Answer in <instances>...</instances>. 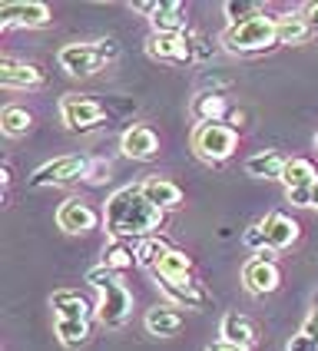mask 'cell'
<instances>
[{"label":"cell","mask_w":318,"mask_h":351,"mask_svg":"<svg viewBox=\"0 0 318 351\" xmlns=\"http://www.w3.org/2000/svg\"><path fill=\"white\" fill-rule=\"evenodd\" d=\"M86 169H90V159L83 156H57L50 162H43L37 173L30 176V186L40 189V186H63V182H73V179H86Z\"/></svg>","instance_id":"cell-6"},{"label":"cell","mask_w":318,"mask_h":351,"mask_svg":"<svg viewBox=\"0 0 318 351\" xmlns=\"http://www.w3.org/2000/svg\"><path fill=\"white\" fill-rule=\"evenodd\" d=\"M206 351H242V348H236V345H225V341H216V345H209Z\"/></svg>","instance_id":"cell-38"},{"label":"cell","mask_w":318,"mask_h":351,"mask_svg":"<svg viewBox=\"0 0 318 351\" xmlns=\"http://www.w3.org/2000/svg\"><path fill=\"white\" fill-rule=\"evenodd\" d=\"M182 328V312H176L173 305H156L146 312V332L156 338H173Z\"/></svg>","instance_id":"cell-18"},{"label":"cell","mask_w":318,"mask_h":351,"mask_svg":"<svg viewBox=\"0 0 318 351\" xmlns=\"http://www.w3.org/2000/svg\"><path fill=\"white\" fill-rule=\"evenodd\" d=\"M262 232H265V249L269 252H282L298 239V222L282 213H272L262 219Z\"/></svg>","instance_id":"cell-15"},{"label":"cell","mask_w":318,"mask_h":351,"mask_svg":"<svg viewBox=\"0 0 318 351\" xmlns=\"http://www.w3.org/2000/svg\"><path fill=\"white\" fill-rule=\"evenodd\" d=\"M123 153L130 159H153L159 153V136L149 130V126H133L123 133Z\"/></svg>","instance_id":"cell-17"},{"label":"cell","mask_w":318,"mask_h":351,"mask_svg":"<svg viewBox=\"0 0 318 351\" xmlns=\"http://www.w3.org/2000/svg\"><path fill=\"white\" fill-rule=\"evenodd\" d=\"M149 57L166 60V63H186V60L196 57V47L182 34H153V40L146 43Z\"/></svg>","instance_id":"cell-12"},{"label":"cell","mask_w":318,"mask_h":351,"mask_svg":"<svg viewBox=\"0 0 318 351\" xmlns=\"http://www.w3.org/2000/svg\"><path fill=\"white\" fill-rule=\"evenodd\" d=\"M186 7L179 3V0H166V3H159L156 17H153V30L156 34H182L186 30Z\"/></svg>","instance_id":"cell-22"},{"label":"cell","mask_w":318,"mask_h":351,"mask_svg":"<svg viewBox=\"0 0 318 351\" xmlns=\"http://www.w3.org/2000/svg\"><path fill=\"white\" fill-rule=\"evenodd\" d=\"M133 262H136V249H133L126 239H113V242L103 249V265H106L110 272H126V269H133Z\"/></svg>","instance_id":"cell-24"},{"label":"cell","mask_w":318,"mask_h":351,"mask_svg":"<svg viewBox=\"0 0 318 351\" xmlns=\"http://www.w3.org/2000/svg\"><path fill=\"white\" fill-rule=\"evenodd\" d=\"M57 60L70 77H90V73H97V70L106 66V60H103L97 43H66Z\"/></svg>","instance_id":"cell-7"},{"label":"cell","mask_w":318,"mask_h":351,"mask_svg":"<svg viewBox=\"0 0 318 351\" xmlns=\"http://www.w3.org/2000/svg\"><path fill=\"white\" fill-rule=\"evenodd\" d=\"M189 275H193V258L186 252H179V249H169V255L159 262L156 269L159 282H166V278H189Z\"/></svg>","instance_id":"cell-26"},{"label":"cell","mask_w":318,"mask_h":351,"mask_svg":"<svg viewBox=\"0 0 318 351\" xmlns=\"http://www.w3.org/2000/svg\"><path fill=\"white\" fill-rule=\"evenodd\" d=\"M193 149L206 162H225L238 149V130L225 123H206L193 133Z\"/></svg>","instance_id":"cell-3"},{"label":"cell","mask_w":318,"mask_h":351,"mask_svg":"<svg viewBox=\"0 0 318 351\" xmlns=\"http://www.w3.org/2000/svg\"><path fill=\"white\" fill-rule=\"evenodd\" d=\"M156 285L179 308H209L212 305V295L206 292L202 282H196L193 275L189 278H166V282H156Z\"/></svg>","instance_id":"cell-10"},{"label":"cell","mask_w":318,"mask_h":351,"mask_svg":"<svg viewBox=\"0 0 318 351\" xmlns=\"http://www.w3.org/2000/svg\"><path fill=\"white\" fill-rule=\"evenodd\" d=\"M229 113V106H225V97L222 93H209V90H202L196 99H193V117L199 119V126H206V123H222V117Z\"/></svg>","instance_id":"cell-21"},{"label":"cell","mask_w":318,"mask_h":351,"mask_svg":"<svg viewBox=\"0 0 318 351\" xmlns=\"http://www.w3.org/2000/svg\"><path fill=\"white\" fill-rule=\"evenodd\" d=\"M282 182H285V193L289 189H308L315 186V166L308 159H289L285 162V173H282Z\"/></svg>","instance_id":"cell-23"},{"label":"cell","mask_w":318,"mask_h":351,"mask_svg":"<svg viewBox=\"0 0 318 351\" xmlns=\"http://www.w3.org/2000/svg\"><path fill=\"white\" fill-rule=\"evenodd\" d=\"M50 305H53L57 322H90V315H93V305H90L80 292H73V289H60V292H53Z\"/></svg>","instance_id":"cell-16"},{"label":"cell","mask_w":318,"mask_h":351,"mask_svg":"<svg viewBox=\"0 0 318 351\" xmlns=\"http://www.w3.org/2000/svg\"><path fill=\"white\" fill-rule=\"evenodd\" d=\"M242 282H245V289L252 295H272L276 292L278 282H282V272H278V265L272 262V252H262V255H256L252 262H245Z\"/></svg>","instance_id":"cell-8"},{"label":"cell","mask_w":318,"mask_h":351,"mask_svg":"<svg viewBox=\"0 0 318 351\" xmlns=\"http://www.w3.org/2000/svg\"><path fill=\"white\" fill-rule=\"evenodd\" d=\"M312 206H315V209H318V182H315V186H312Z\"/></svg>","instance_id":"cell-39"},{"label":"cell","mask_w":318,"mask_h":351,"mask_svg":"<svg viewBox=\"0 0 318 351\" xmlns=\"http://www.w3.org/2000/svg\"><path fill=\"white\" fill-rule=\"evenodd\" d=\"M143 195L156 206V209H176L179 202H182V189H179L176 182H169V179H159V176H153V179H146L143 182Z\"/></svg>","instance_id":"cell-19"},{"label":"cell","mask_w":318,"mask_h":351,"mask_svg":"<svg viewBox=\"0 0 318 351\" xmlns=\"http://www.w3.org/2000/svg\"><path fill=\"white\" fill-rule=\"evenodd\" d=\"M86 282H90L93 289H99V292H103V289H110L117 278H113V272H110L106 265H97V269H90V272H86Z\"/></svg>","instance_id":"cell-32"},{"label":"cell","mask_w":318,"mask_h":351,"mask_svg":"<svg viewBox=\"0 0 318 351\" xmlns=\"http://www.w3.org/2000/svg\"><path fill=\"white\" fill-rule=\"evenodd\" d=\"M225 17H229V27H236V23H245V20H252L262 14V3L256 0H225Z\"/></svg>","instance_id":"cell-30"},{"label":"cell","mask_w":318,"mask_h":351,"mask_svg":"<svg viewBox=\"0 0 318 351\" xmlns=\"http://www.w3.org/2000/svg\"><path fill=\"white\" fill-rule=\"evenodd\" d=\"M219 335H222V341L225 345H236V348L249 351L258 345V328L252 318H245V315L238 312H229L222 318V325H219Z\"/></svg>","instance_id":"cell-13"},{"label":"cell","mask_w":318,"mask_h":351,"mask_svg":"<svg viewBox=\"0 0 318 351\" xmlns=\"http://www.w3.org/2000/svg\"><path fill=\"white\" fill-rule=\"evenodd\" d=\"M242 242H245L249 249H258V252H265V232H262V222L249 226V229H245V235H242Z\"/></svg>","instance_id":"cell-33"},{"label":"cell","mask_w":318,"mask_h":351,"mask_svg":"<svg viewBox=\"0 0 318 351\" xmlns=\"http://www.w3.org/2000/svg\"><path fill=\"white\" fill-rule=\"evenodd\" d=\"M110 173H113V166H110L106 159H90V169H86V182L99 186V182H106V179H110Z\"/></svg>","instance_id":"cell-31"},{"label":"cell","mask_w":318,"mask_h":351,"mask_svg":"<svg viewBox=\"0 0 318 351\" xmlns=\"http://www.w3.org/2000/svg\"><path fill=\"white\" fill-rule=\"evenodd\" d=\"M162 209H156L146 195L143 186H123L106 199V209H103V226L113 239H139V235L156 232L162 226Z\"/></svg>","instance_id":"cell-1"},{"label":"cell","mask_w":318,"mask_h":351,"mask_svg":"<svg viewBox=\"0 0 318 351\" xmlns=\"http://www.w3.org/2000/svg\"><path fill=\"white\" fill-rule=\"evenodd\" d=\"M312 305H315V308H318V292H315V298H312Z\"/></svg>","instance_id":"cell-40"},{"label":"cell","mask_w":318,"mask_h":351,"mask_svg":"<svg viewBox=\"0 0 318 351\" xmlns=\"http://www.w3.org/2000/svg\"><path fill=\"white\" fill-rule=\"evenodd\" d=\"M305 14H308V23H312V30H318V3H308V7H305Z\"/></svg>","instance_id":"cell-37"},{"label":"cell","mask_w":318,"mask_h":351,"mask_svg":"<svg viewBox=\"0 0 318 351\" xmlns=\"http://www.w3.org/2000/svg\"><path fill=\"white\" fill-rule=\"evenodd\" d=\"M57 335L66 348H83L90 341V322H57Z\"/></svg>","instance_id":"cell-29"},{"label":"cell","mask_w":318,"mask_h":351,"mask_svg":"<svg viewBox=\"0 0 318 351\" xmlns=\"http://www.w3.org/2000/svg\"><path fill=\"white\" fill-rule=\"evenodd\" d=\"M133 10H136V14H146V17L153 20L156 17V10H159V3H153V0H136V3H133Z\"/></svg>","instance_id":"cell-36"},{"label":"cell","mask_w":318,"mask_h":351,"mask_svg":"<svg viewBox=\"0 0 318 351\" xmlns=\"http://www.w3.org/2000/svg\"><path fill=\"white\" fill-rule=\"evenodd\" d=\"M285 162L289 159L276 153V149H265V153H256V156L245 159V173L256 176V179H282L285 173Z\"/></svg>","instance_id":"cell-20"},{"label":"cell","mask_w":318,"mask_h":351,"mask_svg":"<svg viewBox=\"0 0 318 351\" xmlns=\"http://www.w3.org/2000/svg\"><path fill=\"white\" fill-rule=\"evenodd\" d=\"M34 126V117L23 110V106H3L0 110V130L7 136H27Z\"/></svg>","instance_id":"cell-27"},{"label":"cell","mask_w":318,"mask_h":351,"mask_svg":"<svg viewBox=\"0 0 318 351\" xmlns=\"http://www.w3.org/2000/svg\"><path fill=\"white\" fill-rule=\"evenodd\" d=\"M50 23V7L40 0H3L0 3V30H14V27H43Z\"/></svg>","instance_id":"cell-5"},{"label":"cell","mask_w":318,"mask_h":351,"mask_svg":"<svg viewBox=\"0 0 318 351\" xmlns=\"http://www.w3.org/2000/svg\"><path fill=\"white\" fill-rule=\"evenodd\" d=\"M222 43L232 50V53H258V50H269L272 43H278V30L276 20L258 14V17L236 23L222 34Z\"/></svg>","instance_id":"cell-2"},{"label":"cell","mask_w":318,"mask_h":351,"mask_svg":"<svg viewBox=\"0 0 318 351\" xmlns=\"http://www.w3.org/2000/svg\"><path fill=\"white\" fill-rule=\"evenodd\" d=\"M60 117L66 123V130L86 133V130H93V126L103 123L106 110H103V103H97V99L80 97V93H66V97L60 99Z\"/></svg>","instance_id":"cell-4"},{"label":"cell","mask_w":318,"mask_h":351,"mask_svg":"<svg viewBox=\"0 0 318 351\" xmlns=\"http://www.w3.org/2000/svg\"><path fill=\"white\" fill-rule=\"evenodd\" d=\"M97 222H99V215L93 213L83 199H66V202L57 209V226L70 235L90 232V229H97Z\"/></svg>","instance_id":"cell-11"},{"label":"cell","mask_w":318,"mask_h":351,"mask_svg":"<svg viewBox=\"0 0 318 351\" xmlns=\"http://www.w3.org/2000/svg\"><path fill=\"white\" fill-rule=\"evenodd\" d=\"M285 351H318V341L315 338H308L305 332H298V335H292V341H289V348Z\"/></svg>","instance_id":"cell-34"},{"label":"cell","mask_w":318,"mask_h":351,"mask_svg":"<svg viewBox=\"0 0 318 351\" xmlns=\"http://www.w3.org/2000/svg\"><path fill=\"white\" fill-rule=\"evenodd\" d=\"M40 83H43L40 66L14 60V57L0 60V86H7V90H30V86H40Z\"/></svg>","instance_id":"cell-14"},{"label":"cell","mask_w":318,"mask_h":351,"mask_svg":"<svg viewBox=\"0 0 318 351\" xmlns=\"http://www.w3.org/2000/svg\"><path fill=\"white\" fill-rule=\"evenodd\" d=\"M130 312H133V295L126 292L119 282H113L110 289L99 292L97 315H99V322H103L106 328H123L126 318H130Z\"/></svg>","instance_id":"cell-9"},{"label":"cell","mask_w":318,"mask_h":351,"mask_svg":"<svg viewBox=\"0 0 318 351\" xmlns=\"http://www.w3.org/2000/svg\"><path fill=\"white\" fill-rule=\"evenodd\" d=\"M97 47H99V53H103V60L110 63V60H117L119 57V43L113 37H106V40H97Z\"/></svg>","instance_id":"cell-35"},{"label":"cell","mask_w":318,"mask_h":351,"mask_svg":"<svg viewBox=\"0 0 318 351\" xmlns=\"http://www.w3.org/2000/svg\"><path fill=\"white\" fill-rule=\"evenodd\" d=\"M169 255V245L162 242V239H146L143 245H136V265H143V269H153L156 272L159 262Z\"/></svg>","instance_id":"cell-28"},{"label":"cell","mask_w":318,"mask_h":351,"mask_svg":"<svg viewBox=\"0 0 318 351\" xmlns=\"http://www.w3.org/2000/svg\"><path fill=\"white\" fill-rule=\"evenodd\" d=\"M276 30H278V43H305L308 34H312V23L298 14H285V17L276 20Z\"/></svg>","instance_id":"cell-25"}]
</instances>
